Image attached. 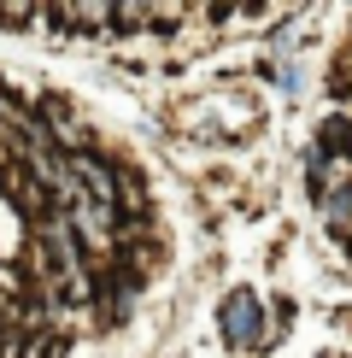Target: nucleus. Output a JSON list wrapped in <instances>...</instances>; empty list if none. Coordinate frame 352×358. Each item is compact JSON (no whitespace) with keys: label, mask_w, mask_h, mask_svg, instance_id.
Instances as JSON below:
<instances>
[{"label":"nucleus","mask_w":352,"mask_h":358,"mask_svg":"<svg viewBox=\"0 0 352 358\" xmlns=\"http://www.w3.org/2000/svg\"><path fill=\"white\" fill-rule=\"evenodd\" d=\"M323 147H329V153H352V124H346V117H329V129H323Z\"/></svg>","instance_id":"2"},{"label":"nucleus","mask_w":352,"mask_h":358,"mask_svg":"<svg viewBox=\"0 0 352 358\" xmlns=\"http://www.w3.org/2000/svg\"><path fill=\"white\" fill-rule=\"evenodd\" d=\"M223 335L235 341V347H241V341H247V347H253V341H258V300H253V294H229V300H223Z\"/></svg>","instance_id":"1"}]
</instances>
